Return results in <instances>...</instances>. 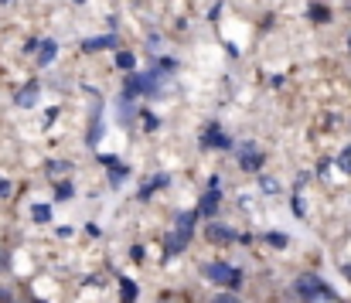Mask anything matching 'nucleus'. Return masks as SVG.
<instances>
[{
	"label": "nucleus",
	"mask_w": 351,
	"mask_h": 303,
	"mask_svg": "<svg viewBox=\"0 0 351 303\" xmlns=\"http://www.w3.org/2000/svg\"><path fill=\"white\" fill-rule=\"evenodd\" d=\"M191 228H195V211H184V215H178V221H174V232L167 235L171 242H167V252H181L184 245H188V239H191Z\"/></svg>",
	"instance_id": "nucleus-1"
},
{
	"label": "nucleus",
	"mask_w": 351,
	"mask_h": 303,
	"mask_svg": "<svg viewBox=\"0 0 351 303\" xmlns=\"http://www.w3.org/2000/svg\"><path fill=\"white\" fill-rule=\"evenodd\" d=\"M205 235H208V242H215V245H226V242H232V228H229V225H219V221H212Z\"/></svg>",
	"instance_id": "nucleus-2"
},
{
	"label": "nucleus",
	"mask_w": 351,
	"mask_h": 303,
	"mask_svg": "<svg viewBox=\"0 0 351 303\" xmlns=\"http://www.w3.org/2000/svg\"><path fill=\"white\" fill-rule=\"evenodd\" d=\"M297 290H300L307 300H314V297H321V293H324V287H321V280H317V276H300Z\"/></svg>",
	"instance_id": "nucleus-3"
},
{
	"label": "nucleus",
	"mask_w": 351,
	"mask_h": 303,
	"mask_svg": "<svg viewBox=\"0 0 351 303\" xmlns=\"http://www.w3.org/2000/svg\"><path fill=\"white\" fill-rule=\"evenodd\" d=\"M208 276H212V280H219V283H229V287L239 283V273L229 269V266H219V263H212V266H208Z\"/></svg>",
	"instance_id": "nucleus-4"
},
{
	"label": "nucleus",
	"mask_w": 351,
	"mask_h": 303,
	"mask_svg": "<svg viewBox=\"0 0 351 303\" xmlns=\"http://www.w3.org/2000/svg\"><path fill=\"white\" fill-rule=\"evenodd\" d=\"M239 164H242V167H245V171H259V167H263V157H259V154H256V150H245V154H242V160H239Z\"/></svg>",
	"instance_id": "nucleus-5"
},
{
	"label": "nucleus",
	"mask_w": 351,
	"mask_h": 303,
	"mask_svg": "<svg viewBox=\"0 0 351 303\" xmlns=\"http://www.w3.org/2000/svg\"><path fill=\"white\" fill-rule=\"evenodd\" d=\"M215 208H219V195H215V191H208V195L202 198V211H205V215H212Z\"/></svg>",
	"instance_id": "nucleus-6"
},
{
	"label": "nucleus",
	"mask_w": 351,
	"mask_h": 303,
	"mask_svg": "<svg viewBox=\"0 0 351 303\" xmlns=\"http://www.w3.org/2000/svg\"><path fill=\"white\" fill-rule=\"evenodd\" d=\"M34 96H38V89H34V86H31V89H24V93L17 96V106H31V102H34Z\"/></svg>",
	"instance_id": "nucleus-7"
},
{
	"label": "nucleus",
	"mask_w": 351,
	"mask_h": 303,
	"mask_svg": "<svg viewBox=\"0 0 351 303\" xmlns=\"http://www.w3.org/2000/svg\"><path fill=\"white\" fill-rule=\"evenodd\" d=\"M338 164H341V171H345V174H351V147H348V150H341Z\"/></svg>",
	"instance_id": "nucleus-8"
},
{
	"label": "nucleus",
	"mask_w": 351,
	"mask_h": 303,
	"mask_svg": "<svg viewBox=\"0 0 351 303\" xmlns=\"http://www.w3.org/2000/svg\"><path fill=\"white\" fill-rule=\"evenodd\" d=\"M269 242H273V245H280V249H283V245H287V235H280V232H273V235H269Z\"/></svg>",
	"instance_id": "nucleus-9"
},
{
	"label": "nucleus",
	"mask_w": 351,
	"mask_h": 303,
	"mask_svg": "<svg viewBox=\"0 0 351 303\" xmlns=\"http://www.w3.org/2000/svg\"><path fill=\"white\" fill-rule=\"evenodd\" d=\"M311 17H317V21H328V10H321V7H314V10H311Z\"/></svg>",
	"instance_id": "nucleus-10"
},
{
	"label": "nucleus",
	"mask_w": 351,
	"mask_h": 303,
	"mask_svg": "<svg viewBox=\"0 0 351 303\" xmlns=\"http://www.w3.org/2000/svg\"><path fill=\"white\" fill-rule=\"evenodd\" d=\"M215 303H242V300H239V297H229V293H226V297H219Z\"/></svg>",
	"instance_id": "nucleus-11"
},
{
	"label": "nucleus",
	"mask_w": 351,
	"mask_h": 303,
	"mask_svg": "<svg viewBox=\"0 0 351 303\" xmlns=\"http://www.w3.org/2000/svg\"><path fill=\"white\" fill-rule=\"evenodd\" d=\"M7 195H10V184H7V181H0V198H7Z\"/></svg>",
	"instance_id": "nucleus-12"
},
{
	"label": "nucleus",
	"mask_w": 351,
	"mask_h": 303,
	"mask_svg": "<svg viewBox=\"0 0 351 303\" xmlns=\"http://www.w3.org/2000/svg\"><path fill=\"white\" fill-rule=\"evenodd\" d=\"M10 303H31V300H10Z\"/></svg>",
	"instance_id": "nucleus-13"
},
{
	"label": "nucleus",
	"mask_w": 351,
	"mask_h": 303,
	"mask_svg": "<svg viewBox=\"0 0 351 303\" xmlns=\"http://www.w3.org/2000/svg\"><path fill=\"white\" fill-rule=\"evenodd\" d=\"M34 303H38V300H34Z\"/></svg>",
	"instance_id": "nucleus-14"
}]
</instances>
